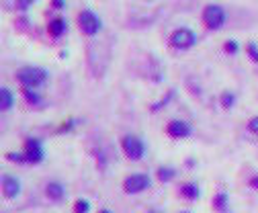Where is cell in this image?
<instances>
[{"label": "cell", "instance_id": "ffe728a7", "mask_svg": "<svg viewBox=\"0 0 258 213\" xmlns=\"http://www.w3.org/2000/svg\"><path fill=\"white\" fill-rule=\"evenodd\" d=\"M246 55H248L254 64H258V43L256 41H248V43H246Z\"/></svg>", "mask_w": 258, "mask_h": 213}, {"label": "cell", "instance_id": "2e32d148", "mask_svg": "<svg viewBox=\"0 0 258 213\" xmlns=\"http://www.w3.org/2000/svg\"><path fill=\"white\" fill-rule=\"evenodd\" d=\"M219 105H221V106H224V109H226V111H230V109H232V106H233V105H236V94H233L232 90H224V92H221V94H219Z\"/></svg>", "mask_w": 258, "mask_h": 213}, {"label": "cell", "instance_id": "9c48e42d", "mask_svg": "<svg viewBox=\"0 0 258 213\" xmlns=\"http://www.w3.org/2000/svg\"><path fill=\"white\" fill-rule=\"evenodd\" d=\"M23 191V183L21 179H17V176L13 174H6L2 176V195L8 199V201H15Z\"/></svg>", "mask_w": 258, "mask_h": 213}, {"label": "cell", "instance_id": "5bb4252c", "mask_svg": "<svg viewBox=\"0 0 258 213\" xmlns=\"http://www.w3.org/2000/svg\"><path fill=\"white\" fill-rule=\"evenodd\" d=\"M177 168H174V166H164V164H162V166H158L156 168V179L162 183V185H166V183H172L174 179H177Z\"/></svg>", "mask_w": 258, "mask_h": 213}, {"label": "cell", "instance_id": "d6986e66", "mask_svg": "<svg viewBox=\"0 0 258 213\" xmlns=\"http://www.w3.org/2000/svg\"><path fill=\"white\" fill-rule=\"evenodd\" d=\"M4 158H6L8 162H13V164H27L25 152H6Z\"/></svg>", "mask_w": 258, "mask_h": 213}, {"label": "cell", "instance_id": "52a82bcc", "mask_svg": "<svg viewBox=\"0 0 258 213\" xmlns=\"http://www.w3.org/2000/svg\"><path fill=\"white\" fill-rule=\"evenodd\" d=\"M23 152H25L27 164H31V166H37V164H41L45 160V148L41 144V139H37V137H27Z\"/></svg>", "mask_w": 258, "mask_h": 213}, {"label": "cell", "instance_id": "83f0119b", "mask_svg": "<svg viewBox=\"0 0 258 213\" xmlns=\"http://www.w3.org/2000/svg\"><path fill=\"white\" fill-rule=\"evenodd\" d=\"M146 213H158V211H146Z\"/></svg>", "mask_w": 258, "mask_h": 213}, {"label": "cell", "instance_id": "9a60e30c", "mask_svg": "<svg viewBox=\"0 0 258 213\" xmlns=\"http://www.w3.org/2000/svg\"><path fill=\"white\" fill-rule=\"evenodd\" d=\"M15 106V94L8 86L0 88V109L2 111H10Z\"/></svg>", "mask_w": 258, "mask_h": 213}, {"label": "cell", "instance_id": "d4e9b609", "mask_svg": "<svg viewBox=\"0 0 258 213\" xmlns=\"http://www.w3.org/2000/svg\"><path fill=\"white\" fill-rule=\"evenodd\" d=\"M52 6H53L55 10H62V8L66 6V2H64V0H52Z\"/></svg>", "mask_w": 258, "mask_h": 213}, {"label": "cell", "instance_id": "f1b7e54d", "mask_svg": "<svg viewBox=\"0 0 258 213\" xmlns=\"http://www.w3.org/2000/svg\"><path fill=\"white\" fill-rule=\"evenodd\" d=\"M146 2H152V0H146Z\"/></svg>", "mask_w": 258, "mask_h": 213}, {"label": "cell", "instance_id": "4316f807", "mask_svg": "<svg viewBox=\"0 0 258 213\" xmlns=\"http://www.w3.org/2000/svg\"><path fill=\"white\" fill-rule=\"evenodd\" d=\"M179 213H191V211H179Z\"/></svg>", "mask_w": 258, "mask_h": 213}, {"label": "cell", "instance_id": "4fadbf2b", "mask_svg": "<svg viewBox=\"0 0 258 213\" xmlns=\"http://www.w3.org/2000/svg\"><path fill=\"white\" fill-rule=\"evenodd\" d=\"M66 29H68V23H66L62 17H55V19H52V21L48 23V33L52 35L53 39H60L62 35L66 33Z\"/></svg>", "mask_w": 258, "mask_h": 213}, {"label": "cell", "instance_id": "30bf717a", "mask_svg": "<svg viewBox=\"0 0 258 213\" xmlns=\"http://www.w3.org/2000/svg\"><path fill=\"white\" fill-rule=\"evenodd\" d=\"M45 197H48V201H52V203H62L66 199V185L60 181H50L45 185Z\"/></svg>", "mask_w": 258, "mask_h": 213}, {"label": "cell", "instance_id": "3957f363", "mask_svg": "<svg viewBox=\"0 0 258 213\" xmlns=\"http://www.w3.org/2000/svg\"><path fill=\"white\" fill-rule=\"evenodd\" d=\"M152 185H154V181H152V176L148 172H131L123 179L121 188L125 195H142L150 191Z\"/></svg>", "mask_w": 258, "mask_h": 213}, {"label": "cell", "instance_id": "7402d4cb", "mask_svg": "<svg viewBox=\"0 0 258 213\" xmlns=\"http://www.w3.org/2000/svg\"><path fill=\"white\" fill-rule=\"evenodd\" d=\"M246 127H248V132H250V133L258 135V115H254L252 119H248V125H246Z\"/></svg>", "mask_w": 258, "mask_h": 213}, {"label": "cell", "instance_id": "44dd1931", "mask_svg": "<svg viewBox=\"0 0 258 213\" xmlns=\"http://www.w3.org/2000/svg\"><path fill=\"white\" fill-rule=\"evenodd\" d=\"M224 52H226V53H232V55H236V53L240 52V43H238L236 39H228L226 45H224Z\"/></svg>", "mask_w": 258, "mask_h": 213}, {"label": "cell", "instance_id": "277c9868", "mask_svg": "<svg viewBox=\"0 0 258 213\" xmlns=\"http://www.w3.org/2000/svg\"><path fill=\"white\" fill-rule=\"evenodd\" d=\"M201 21H203V25H205L207 31H219L221 27L226 25L228 13H226V8L219 6V4H207L203 8Z\"/></svg>", "mask_w": 258, "mask_h": 213}, {"label": "cell", "instance_id": "e0dca14e", "mask_svg": "<svg viewBox=\"0 0 258 213\" xmlns=\"http://www.w3.org/2000/svg\"><path fill=\"white\" fill-rule=\"evenodd\" d=\"M23 97H25V101L29 105H33V106L41 103V94H39V90H35V88H23Z\"/></svg>", "mask_w": 258, "mask_h": 213}, {"label": "cell", "instance_id": "7a4b0ae2", "mask_svg": "<svg viewBox=\"0 0 258 213\" xmlns=\"http://www.w3.org/2000/svg\"><path fill=\"white\" fill-rule=\"evenodd\" d=\"M119 144H121V152L125 154V158L131 160V162H142L146 152H148L146 141L135 133H125Z\"/></svg>", "mask_w": 258, "mask_h": 213}, {"label": "cell", "instance_id": "8fae6325", "mask_svg": "<svg viewBox=\"0 0 258 213\" xmlns=\"http://www.w3.org/2000/svg\"><path fill=\"white\" fill-rule=\"evenodd\" d=\"M179 195L184 201H197V199H201V186H199L197 183H193V181H186L179 186Z\"/></svg>", "mask_w": 258, "mask_h": 213}, {"label": "cell", "instance_id": "ac0fdd59", "mask_svg": "<svg viewBox=\"0 0 258 213\" xmlns=\"http://www.w3.org/2000/svg\"><path fill=\"white\" fill-rule=\"evenodd\" d=\"M90 209H92V203L88 199H76L74 205H72L74 213H90Z\"/></svg>", "mask_w": 258, "mask_h": 213}, {"label": "cell", "instance_id": "8992f818", "mask_svg": "<svg viewBox=\"0 0 258 213\" xmlns=\"http://www.w3.org/2000/svg\"><path fill=\"white\" fill-rule=\"evenodd\" d=\"M168 43H170V47H174V50L186 52V50H191V47H195L197 35H195V31L189 29V27H179V29H174V31L170 33Z\"/></svg>", "mask_w": 258, "mask_h": 213}, {"label": "cell", "instance_id": "5b68a950", "mask_svg": "<svg viewBox=\"0 0 258 213\" xmlns=\"http://www.w3.org/2000/svg\"><path fill=\"white\" fill-rule=\"evenodd\" d=\"M78 27L82 31V35H86V37H95V35L101 33L103 29V21L101 17L95 13V10L90 8H84L78 13Z\"/></svg>", "mask_w": 258, "mask_h": 213}, {"label": "cell", "instance_id": "cb8c5ba5", "mask_svg": "<svg viewBox=\"0 0 258 213\" xmlns=\"http://www.w3.org/2000/svg\"><path fill=\"white\" fill-rule=\"evenodd\" d=\"M248 186L252 188V191H256V193H258V172H256V174H252L250 179H248Z\"/></svg>", "mask_w": 258, "mask_h": 213}, {"label": "cell", "instance_id": "603a6c76", "mask_svg": "<svg viewBox=\"0 0 258 213\" xmlns=\"http://www.w3.org/2000/svg\"><path fill=\"white\" fill-rule=\"evenodd\" d=\"M33 2H35V0H17V8L19 10H29Z\"/></svg>", "mask_w": 258, "mask_h": 213}, {"label": "cell", "instance_id": "6da1fadb", "mask_svg": "<svg viewBox=\"0 0 258 213\" xmlns=\"http://www.w3.org/2000/svg\"><path fill=\"white\" fill-rule=\"evenodd\" d=\"M48 80H50V72L41 66H23L17 70V82L23 88L39 90Z\"/></svg>", "mask_w": 258, "mask_h": 213}, {"label": "cell", "instance_id": "484cf974", "mask_svg": "<svg viewBox=\"0 0 258 213\" xmlns=\"http://www.w3.org/2000/svg\"><path fill=\"white\" fill-rule=\"evenodd\" d=\"M99 213H113V211H111L109 207H101V209H99Z\"/></svg>", "mask_w": 258, "mask_h": 213}, {"label": "cell", "instance_id": "ba28073f", "mask_svg": "<svg viewBox=\"0 0 258 213\" xmlns=\"http://www.w3.org/2000/svg\"><path fill=\"white\" fill-rule=\"evenodd\" d=\"M166 135L170 139H177V141L189 139L193 135V125L189 121H184V119H172L166 125Z\"/></svg>", "mask_w": 258, "mask_h": 213}, {"label": "cell", "instance_id": "7c38bea8", "mask_svg": "<svg viewBox=\"0 0 258 213\" xmlns=\"http://www.w3.org/2000/svg\"><path fill=\"white\" fill-rule=\"evenodd\" d=\"M211 207H213L215 213H228V209H230V193L224 191V188L217 191L213 195V199H211Z\"/></svg>", "mask_w": 258, "mask_h": 213}]
</instances>
